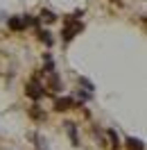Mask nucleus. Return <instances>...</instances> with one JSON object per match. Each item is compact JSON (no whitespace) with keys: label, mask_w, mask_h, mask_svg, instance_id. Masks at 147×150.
Here are the masks:
<instances>
[{"label":"nucleus","mask_w":147,"mask_h":150,"mask_svg":"<svg viewBox=\"0 0 147 150\" xmlns=\"http://www.w3.org/2000/svg\"><path fill=\"white\" fill-rule=\"evenodd\" d=\"M79 82H82V84L86 86V89H88V91H93V84H91V82H88V80H86V77H82V80H79Z\"/></svg>","instance_id":"11"},{"label":"nucleus","mask_w":147,"mask_h":150,"mask_svg":"<svg viewBox=\"0 0 147 150\" xmlns=\"http://www.w3.org/2000/svg\"><path fill=\"white\" fill-rule=\"evenodd\" d=\"M109 137H111V141H113V146L118 148V146H120V141H118V134H116L113 130H109Z\"/></svg>","instance_id":"10"},{"label":"nucleus","mask_w":147,"mask_h":150,"mask_svg":"<svg viewBox=\"0 0 147 150\" xmlns=\"http://www.w3.org/2000/svg\"><path fill=\"white\" fill-rule=\"evenodd\" d=\"M41 21H48V23H52V21H57V16L52 14L50 9H43L41 11Z\"/></svg>","instance_id":"8"},{"label":"nucleus","mask_w":147,"mask_h":150,"mask_svg":"<svg viewBox=\"0 0 147 150\" xmlns=\"http://www.w3.org/2000/svg\"><path fill=\"white\" fill-rule=\"evenodd\" d=\"M50 86H52L55 91H59V89H61V82H59V77H57V73H52V80H50Z\"/></svg>","instance_id":"9"},{"label":"nucleus","mask_w":147,"mask_h":150,"mask_svg":"<svg viewBox=\"0 0 147 150\" xmlns=\"http://www.w3.org/2000/svg\"><path fill=\"white\" fill-rule=\"evenodd\" d=\"M7 25H9V30H16V32H20V30H25V28H27V25H25V21L20 18V16H9Z\"/></svg>","instance_id":"4"},{"label":"nucleus","mask_w":147,"mask_h":150,"mask_svg":"<svg viewBox=\"0 0 147 150\" xmlns=\"http://www.w3.org/2000/svg\"><path fill=\"white\" fill-rule=\"evenodd\" d=\"M127 148H129V150H145V143H143L140 139L129 137V139H127Z\"/></svg>","instance_id":"6"},{"label":"nucleus","mask_w":147,"mask_h":150,"mask_svg":"<svg viewBox=\"0 0 147 150\" xmlns=\"http://www.w3.org/2000/svg\"><path fill=\"white\" fill-rule=\"evenodd\" d=\"M73 105H75L73 98H57L55 100V109L57 112H66V109H70Z\"/></svg>","instance_id":"3"},{"label":"nucleus","mask_w":147,"mask_h":150,"mask_svg":"<svg viewBox=\"0 0 147 150\" xmlns=\"http://www.w3.org/2000/svg\"><path fill=\"white\" fill-rule=\"evenodd\" d=\"M82 30H84V25H82L77 18H68V21H66L64 32H61V37H64V41H70V39H73L75 34H79Z\"/></svg>","instance_id":"1"},{"label":"nucleus","mask_w":147,"mask_h":150,"mask_svg":"<svg viewBox=\"0 0 147 150\" xmlns=\"http://www.w3.org/2000/svg\"><path fill=\"white\" fill-rule=\"evenodd\" d=\"M25 91H27V96L32 98V100H41V98L46 96V86L41 84V80L34 77V80H29V82H27V89H25Z\"/></svg>","instance_id":"2"},{"label":"nucleus","mask_w":147,"mask_h":150,"mask_svg":"<svg viewBox=\"0 0 147 150\" xmlns=\"http://www.w3.org/2000/svg\"><path fill=\"white\" fill-rule=\"evenodd\" d=\"M66 130H68V134H70V141H73V146H79V139H77V127H75V123H64Z\"/></svg>","instance_id":"5"},{"label":"nucleus","mask_w":147,"mask_h":150,"mask_svg":"<svg viewBox=\"0 0 147 150\" xmlns=\"http://www.w3.org/2000/svg\"><path fill=\"white\" fill-rule=\"evenodd\" d=\"M38 39H41L46 46H52V37H50V32H48V30H38Z\"/></svg>","instance_id":"7"}]
</instances>
